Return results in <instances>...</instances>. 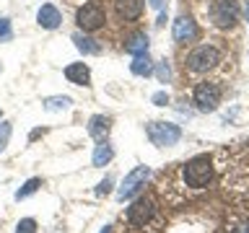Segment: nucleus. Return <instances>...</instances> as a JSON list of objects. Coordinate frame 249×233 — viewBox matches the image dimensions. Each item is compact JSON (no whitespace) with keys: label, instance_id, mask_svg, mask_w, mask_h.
Instances as JSON below:
<instances>
[{"label":"nucleus","instance_id":"obj_1","mask_svg":"<svg viewBox=\"0 0 249 233\" xmlns=\"http://www.w3.org/2000/svg\"><path fill=\"white\" fill-rule=\"evenodd\" d=\"M213 179V161L208 155H197L190 163H184V182L192 189H202V186L210 184Z\"/></svg>","mask_w":249,"mask_h":233},{"label":"nucleus","instance_id":"obj_2","mask_svg":"<svg viewBox=\"0 0 249 233\" xmlns=\"http://www.w3.org/2000/svg\"><path fill=\"white\" fill-rule=\"evenodd\" d=\"M145 135L153 145L159 148H169V145H177L179 137H182V130L171 122H151L145 124Z\"/></svg>","mask_w":249,"mask_h":233},{"label":"nucleus","instance_id":"obj_3","mask_svg":"<svg viewBox=\"0 0 249 233\" xmlns=\"http://www.w3.org/2000/svg\"><path fill=\"white\" fill-rule=\"evenodd\" d=\"M221 60V54H218L215 47H208V44H202L197 47V50H192L190 54H187V70L190 73H205V70L210 67H215V62Z\"/></svg>","mask_w":249,"mask_h":233},{"label":"nucleus","instance_id":"obj_4","mask_svg":"<svg viewBox=\"0 0 249 233\" xmlns=\"http://www.w3.org/2000/svg\"><path fill=\"white\" fill-rule=\"evenodd\" d=\"M75 21H78V26H81L83 31H96V29L104 26L107 11H104L99 3H86L83 8H78Z\"/></svg>","mask_w":249,"mask_h":233},{"label":"nucleus","instance_id":"obj_5","mask_svg":"<svg viewBox=\"0 0 249 233\" xmlns=\"http://www.w3.org/2000/svg\"><path fill=\"white\" fill-rule=\"evenodd\" d=\"M236 16H239L236 0H213V5H210V18H213V23L221 29L233 26V23H236Z\"/></svg>","mask_w":249,"mask_h":233},{"label":"nucleus","instance_id":"obj_6","mask_svg":"<svg viewBox=\"0 0 249 233\" xmlns=\"http://www.w3.org/2000/svg\"><path fill=\"white\" fill-rule=\"evenodd\" d=\"M195 104H197L200 112H213L221 104V88L215 83H208V81L197 83V88H195Z\"/></svg>","mask_w":249,"mask_h":233},{"label":"nucleus","instance_id":"obj_7","mask_svg":"<svg viewBox=\"0 0 249 233\" xmlns=\"http://www.w3.org/2000/svg\"><path fill=\"white\" fill-rule=\"evenodd\" d=\"M148 176H151V168H148V166H138V168H132L130 174L124 176L122 186L117 189V200H122V202H124V200H130L132 194H135V192L140 189V186L145 184V179H148Z\"/></svg>","mask_w":249,"mask_h":233},{"label":"nucleus","instance_id":"obj_8","mask_svg":"<svg viewBox=\"0 0 249 233\" xmlns=\"http://www.w3.org/2000/svg\"><path fill=\"white\" fill-rule=\"evenodd\" d=\"M153 213H156L153 202L148 200V197H140V200H135V202L127 207V223H132V225H145V223L153 217Z\"/></svg>","mask_w":249,"mask_h":233},{"label":"nucleus","instance_id":"obj_9","mask_svg":"<svg viewBox=\"0 0 249 233\" xmlns=\"http://www.w3.org/2000/svg\"><path fill=\"white\" fill-rule=\"evenodd\" d=\"M195 36H197V23L190 16H179L174 21V42L184 44V42H192Z\"/></svg>","mask_w":249,"mask_h":233},{"label":"nucleus","instance_id":"obj_10","mask_svg":"<svg viewBox=\"0 0 249 233\" xmlns=\"http://www.w3.org/2000/svg\"><path fill=\"white\" fill-rule=\"evenodd\" d=\"M65 78L75 85H89L91 83V70L83 65V62H73V65L65 67Z\"/></svg>","mask_w":249,"mask_h":233},{"label":"nucleus","instance_id":"obj_11","mask_svg":"<svg viewBox=\"0 0 249 233\" xmlns=\"http://www.w3.org/2000/svg\"><path fill=\"white\" fill-rule=\"evenodd\" d=\"M117 13L124 21H135L143 13V0H117Z\"/></svg>","mask_w":249,"mask_h":233},{"label":"nucleus","instance_id":"obj_12","mask_svg":"<svg viewBox=\"0 0 249 233\" xmlns=\"http://www.w3.org/2000/svg\"><path fill=\"white\" fill-rule=\"evenodd\" d=\"M36 21H39V26H42V29H57L60 21H62V16H60V11L54 5H42V8H39V13H36Z\"/></svg>","mask_w":249,"mask_h":233},{"label":"nucleus","instance_id":"obj_13","mask_svg":"<svg viewBox=\"0 0 249 233\" xmlns=\"http://www.w3.org/2000/svg\"><path fill=\"white\" fill-rule=\"evenodd\" d=\"M89 135L96 140V143H104L107 135H109V119H107V116H101V114L91 116V122H89Z\"/></svg>","mask_w":249,"mask_h":233},{"label":"nucleus","instance_id":"obj_14","mask_svg":"<svg viewBox=\"0 0 249 233\" xmlns=\"http://www.w3.org/2000/svg\"><path fill=\"white\" fill-rule=\"evenodd\" d=\"M130 70H132V75H140V78L151 75L153 73V62H151V57H148V52L135 54V60L130 62Z\"/></svg>","mask_w":249,"mask_h":233},{"label":"nucleus","instance_id":"obj_15","mask_svg":"<svg viewBox=\"0 0 249 233\" xmlns=\"http://www.w3.org/2000/svg\"><path fill=\"white\" fill-rule=\"evenodd\" d=\"M73 42H75V47H78V50H81L83 54H99V52H101V47L93 42V39L83 36L81 31H78V34H73Z\"/></svg>","mask_w":249,"mask_h":233},{"label":"nucleus","instance_id":"obj_16","mask_svg":"<svg viewBox=\"0 0 249 233\" xmlns=\"http://www.w3.org/2000/svg\"><path fill=\"white\" fill-rule=\"evenodd\" d=\"M112 155H114V150H112V145H107V140L99 143L96 150H93V166H107L112 161Z\"/></svg>","mask_w":249,"mask_h":233},{"label":"nucleus","instance_id":"obj_17","mask_svg":"<svg viewBox=\"0 0 249 233\" xmlns=\"http://www.w3.org/2000/svg\"><path fill=\"white\" fill-rule=\"evenodd\" d=\"M124 50H127L132 57L135 54H143V52H148V36L145 34H135V36H130V42L124 44Z\"/></svg>","mask_w":249,"mask_h":233},{"label":"nucleus","instance_id":"obj_18","mask_svg":"<svg viewBox=\"0 0 249 233\" xmlns=\"http://www.w3.org/2000/svg\"><path fill=\"white\" fill-rule=\"evenodd\" d=\"M39 186H42V179H29V182L26 184H23L21 186V189L18 192H16V200H26V197H31V194H34L36 189H39Z\"/></svg>","mask_w":249,"mask_h":233},{"label":"nucleus","instance_id":"obj_19","mask_svg":"<svg viewBox=\"0 0 249 233\" xmlns=\"http://www.w3.org/2000/svg\"><path fill=\"white\" fill-rule=\"evenodd\" d=\"M44 106L50 112H57V109H68L70 106V99L68 96H52V99H44Z\"/></svg>","mask_w":249,"mask_h":233},{"label":"nucleus","instance_id":"obj_20","mask_svg":"<svg viewBox=\"0 0 249 233\" xmlns=\"http://www.w3.org/2000/svg\"><path fill=\"white\" fill-rule=\"evenodd\" d=\"M156 78H159L161 83H169L171 81V67H169L166 60H161L159 65H156Z\"/></svg>","mask_w":249,"mask_h":233},{"label":"nucleus","instance_id":"obj_21","mask_svg":"<svg viewBox=\"0 0 249 233\" xmlns=\"http://www.w3.org/2000/svg\"><path fill=\"white\" fill-rule=\"evenodd\" d=\"M16 233H36V220L34 217H23L18 223V228H16Z\"/></svg>","mask_w":249,"mask_h":233},{"label":"nucleus","instance_id":"obj_22","mask_svg":"<svg viewBox=\"0 0 249 233\" xmlns=\"http://www.w3.org/2000/svg\"><path fill=\"white\" fill-rule=\"evenodd\" d=\"M8 137H11V124H8V122H0V150L8 145Z\"/></svg>","mask_w":249,"mask_h":233},{"label":"nucleus","instance_id":"obj_23","mask_svg":"<svg viewBox=\"0 0 249 233\" xmlns=\"http://www.w3.org/2000/svg\"><path fill=\"white\" fill-rule=\"evenodd\" d=\"M151 101H153L156 106H166L169 104V93L166 91H159V93H153V96H151Z\"/></svg>","mask_w":249,"mask_h":233},{"label":"nucleus","instance_id":"obj_24","mask_svg":"<svg viewBox=\"0 0 249 233\" xmlns=\"http://www.w3.org/2000/svg\"><path fill=\"white\" fill-rule=\"evenodd\" d=\"M0 39H11V21L0 16Z\"/></svg>","mask_w":249,"mask_h":233},{"label":"nucleus","instance_id":"obj_25","mask_svg":"<svg viewBox=\"0 0 249 233\" xmlns=\"http://www.w3.org/2000/svg\"><path fill=\"white\" fill-rule=\"evenodd\" d=\"M109 186H112V179H104V182H101L99 186H96V194H109Z\"/></svg>","mask_w":249,"mask_h":233},{"label":"nucleus","instance_id":"obj_26","mask_svg":"<svg viewBox=\"0 0 249 233\" xmlns=\"http://www.w3.org/2000/svg\"><path fill=\"white\" fill-rule=\"evenodd\" d=\"M229 233H249V223H239V225H233V228Z\"/></svg>","mask_w":249,"mask_h":233},{"label":"nucleus","instance_id":"obj_27","mask_svg":"<svg viewBox=\"0 0 249 233\" xmlns=\"http://www.w3.org/2000/svg\"><path fill=\"white\" fill-rule=\"evenodd\" d=\"M151 5H153V8H161V5H163V0H151Z\"/></svg>","mask_w":249,"mask_h":233},{"label":"nucleus","instance_id":"obj_28","mask_svg":"<svg viewBox=\"0 0 249 233\" xmlns=\"http://www.w3.org/2000/svg\"><path fill=\"white\" fill-rule=\"evenodd\" d=\"M247 21H249V3H247Z\"/></svg>","mask_w":249,"mask_h":233},{"label":"nucleus","instance_id":"obj_29","mask_svg":"<svg viewBox=\"0 0 249 233\" xmlns=\"http://www.w3.org/2000/svg\"><path fill=\"white\" fill-rule=\"evenodd\" d=\"M101 233H109V228H104V231H101Z\"/></svg>","mask_w":249,"mask_h":233}]
</instances>
